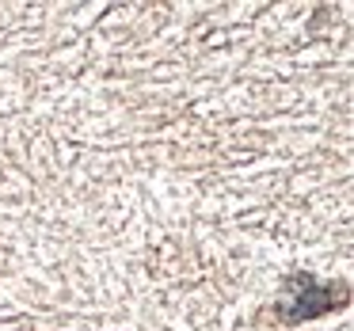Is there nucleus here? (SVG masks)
I'll list each match as a JSON object with an SVG mask.
<instances>
[{"instance_id": "f257e3e1", "label": "nucleus", "mask_w": 354, "mask_h": 331, "mask_svg": "<svg viewBox=\"0 0 354 331\" xmlns=\"http://www.w3.org/2000/svg\"><path fill=\"white\" fill-rule=\"evenodd\" d=\"M351 301V285L339 282H324V278L308 274V270H293L278 282V293L270 301V320L282 328H301V323L328 316L335 308H346Z\"/></svg>"}]
</instances>
